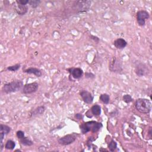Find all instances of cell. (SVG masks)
I'll use <instances>...</instances> for the list:
<instances>
[{
  "instance_id": "6da1fadb",
  "label": "cell",
  "mask_w": 152,
  "mask_h": 152,
  "mask_svg": "<svg viewBox=\"0 0 152 152\" xmlns=\"http://www.w3.org/2000/svg\"><path fill=\"white\" fill-rule=\"evenodd\" d=\"M24 84L21 80H15L4 84L2 90L5 94H10L21 91Z\"/></svg>"
},
{
  "instance_id": "7a4b0ae2",
  "label": "cell",
  "mask_w": 152,
  "mask_h": 152,
  "mask_svg": "<svg viewBox=\"0 0 152 152\" xmlns=\"http://www.w3.org/2000/svg\"><path fill=\"white\" fill-rule=\"evenodd\" d=\"M135 106L136 109L140 113L147 114L151 110V102L148 99L139 98L136 100Z\"/></svg>"
},
{
  "instance_id": "3957f363",
  "label": "cell",
  "mask_w": 152,
  "mask_h": 152,
  "mask_svg": "<svg viewBox=\"0 0 152 152\" xmlns=\"http://www.w3.org/2000/svg\"><path fill=\"white\" fill-rule=\"evenodd\" d=\"M103 126L101 122H99L95 121H90L83 123L80 126V130L83 134L87 133L89 131L93 132H96L99 131Z\"/></svg>"
},
{
  "instance_id": "277c9868",
  "label": "cell",
  "mask_w": 152,
  "mask_h": 152,
  "mask_svg": "<svg viewBox=\"0 0 152 152\" xmlns=\"http://www.w3.org/2000/svg\"><path fill=\"white\" fill-rule=\"evenodd\" d=\"M123 65L121 60L116 56H113L109 62V69L110 72L122 74L123 73Z\"/></svg>"
},
{
  "instance_id": "5b68a950",
  "label": "cell",
  "mask_w": 152,
  "mask_h": 152,
  "mask_svg": "<svg viewBox=\"0 0 152 152\" xmlns=\"http://www.w3.org/2000/svg\"><path fill=\"white\" fill-rule=\"evenodd\" d=\"M134 71L136 75L140 77L147 76L150 72V69L148 66L140 61H136L135 62Z\"/></svg>"
},
{
  "instance_id": "8992f818",
  "label": "cell",
  "mask_w": 152,
  "mask_h": 152,
  "mask_svg": "<svg viewBox=\"0 0 152 152\" xmlns=\"http://www.w3.org/2000/svg\"><path fill=\"white\" fill-rule=\"evenodd\" d=\"M91 4V1H78L76 2L75 10L77 13L86 12L89 10Z\"/></svg>"
},
{
  "instance_id": "52a82bcc",
  "label": "cell",
  "mask_w": 152,
  "mask_h": 152,
  "mask_svg": "<svg viewBox=\"0 0 152 152\" xmlns=\"http://www.w3.org/2000/svg\"><path fill=\"white\" fill-rule=\"evenodd\" d=\"M39 88V84L37 82H33L30 83L25 84L21 91L24 94H30L37 91Z\"/></svg>"
},
{
  "instance_id": "ba28073f",
  "label": "cell",
  "mask_w": 152,
  "mask_h": 152,
  "mask_svg": "<svg viewBox=\"0 0 152 152\" xmlns=\"http://www.w3.org/2000/svg\"><path fill=\"white\" fill-rule=\"evenodd\" d=\"M150 17L149 13L146 10H140L137 12V21L139 26L143 27L145 25V21Z\"/></svg>"
},
{
  "instance_id": "9c48e42d",
  "label": "cell",
  "mask_w": 152,
  "mask_h": 152,
  "mask_svg": "<svg viewBox=\"0 0 152 152\" xmlns=\"http://www.w3.org/2000/svg\"><path fill=\"white\" fill-rule=\"evenodd\" d=\"M76 136L74 134H67L64 135L58 140V142L59 144L62 145H68L73 143L76 140Z\"/></svg>"
},
{
  "instance_id": "30bf717a",
  "label": "cell",
  "mask_w": 152,
  "mask_h": 152,
  "mask_svg": "<svg viewBox=\"0 0 152 152\" xmlns=\"http://www.w3.org/2000/svg\"><path fill=\"white\" fill-rule=\"evenodd\" d=\"M67 71L69 73V76H71L73 78L77 80L82 77L83 75V71L81 68L78 67H71L67 69Z\"/></svg>"
},
{
  "instance_id": "8fae6325",
  "label": "cell",
  "mask_w": 152,
  "mask_h": 152,
  "mask_svg": "<svg viewBox=\"0 0 152 152\" xmlns=\"http://www.w3.org/2000/svg\"><path fill=\"white\" fill-rule=\"evenodd\" d=\"M80 95L83 102L87 104H91L93 102V96L87 90H83L80 91Z\"/></svg>"
},
{
  "instance_id": "7c38bea8",
  "label": "cell",
  "mask_w": 152,
  "mask_h": 152,
  "mask_svg": "<svg viewBox=\"0 0 152 152\" xmlns=\"http://www.w3.org/2000/svg\"><path fill=\"white\" fill-rule=\"evenodd\" d=\"M1 132H0V138H1V150L3 148V140L5 135H7L11 130V127L7 125L1 124L0 125Z\"/></svg>"
},
{
  "instance_id": "4fadbf2b",
  "label": "cell",
  "mask_w": 152,
  "mask_h": 152,
  "mask_svg": "<svg viewBox=\"0 0 152 152\" xmlns=\"http://www.w3.org/2000/svg\"><path fill=\"white\" fill-rule=\"evenodd\" d=\"M23 72L28 74H33L35 76H36L37 77H40L42 75V71L40 69H39L37 68H35V67L28 68L23 70Z\"/></svg>"
},
{
  "instance_id": "5bb4252c",
  "label": "cell",
  "mask_w": 152,
  "mask_h": 152,
  "mask_svg": "<svg viewBox=\"0 0 152 152\" xmlns=\"http://www.w3.org/2000/svg\"><path fill=\"white\" fill-rule=\"evenodd\" d=\"M113 44L116 49H122L126 46L127 42L124 39L118 38L113 42Z\"/></svg>"
},
{
  "instance_id": "9a60e30c",
  "label": "cell",
  "mask_w": 152,
  "mask_h": 152,
  "mask_svg": "<svg viewBox=\"0 0 152 152\" xmlns=\"http://www.w3.org/2000/svg\"><path fill=\"white\" fill-rule=\"evenodd\" d=\"M46 110V107L44 105L40 106L35 108L30 113V116H36L38 115H41L44 113L45 111Z\"/></svg>"
},
{
  "instance_id": "2e32d148",
  "label": "cell",
  "mask_w": 152,
  "mask_h": 152,
  "mask_svg": "<svg viewBox=\"0 0 152 152\" xmlns=\"http://www.w3.org/2000/svg\"><path fill=\"white\" fill-rule=\"evenodd\" d=\"M101 107L99 104H94L92 106L89 111L91 112V116H97L101 114Z\"/></svg>"
},
{
  "instance_id": "e0dca14e",
  "label": "cell",
  "mask_w": 152,
  "mask_h": 152,
  "mask_svg": "<svg viewBox=\"0 0 152 152\" xmlns=\"http://www.w3.org/2000/svg\"><path fill=\"white\" fill-rule=\"evenodd\" d=\"M27 11H28V8L27 5H21L17 4L15 8L16 12L20 15H23L26 14L27 12Z\"/></svg>"
},
{
  "instance_id": "ac0fdd59",
  "label": "cell",
  "mask_w": 152,
  "mask_h": 152,
  "mask_svg": "<svg viewBox=\"0 0 152 152\" xmlns=\"http://www.w3.org/2000/svg\"><path fill=\"white\" fill-rule=\"evenodd\" d=\"M18 140L24 146H31L33 144V141L31 140H30L28 137H24V138L20 139Z\"/></svg>"
},
{
  "instance_id": "d6986e66",
  "label": "cell",
  "mask_w": 152,
  "mask_h": 152,
  "mask_svg": "<svg viewBox=\"0 0 152 152\" xmlns=\"http://www.w3.org/2000/svg\"><path fill=\"white\" fill-rule=\"evenodd\" d=\"M15 147V142L12 140H8L7 141L5 144V148L7 150H13Z\"/></svg>"
},
{
  "instance_id": "ffe728a7",
  "label": "cell",
  "mask_w": 152,
  "mask_h": 152,
  "mask_svg": "<svg viewBox=\"0 0 152 152\" xmlns=\"http://www.w3.org/2000/svg\"><path fill=\"white\" fill-rule=\"evenodd\" d=\"M99 99L104 104H107L109 103L110 101V96L108 94L106 93H103L101 94L99 97Z\"/></svg>"
},
{
  "instance_id": "44dd1931",
  "label": "cell",
  "mask_w": 152,
  "mask_h": 152,
  "mask_svg": "<svg viewBox=\"0 0 152 152\" xmlns=\"http://www.w3.org/2000/svg\"><path fill=\"white\" fill-rule=\"evenodd\" d=\"M107 148L110 151H114L117 148V143L114 140H112L108 144Z\"/></svg>"
},
{
  "instance_id": "7402d4cb",
  "label": "cell",
  "mask_w": 152,
  "mask_h": 152,
  "mask_svg": "<svg viewBox=\"0 0 152 152\" xmlns=\"http://www.w3.org/2000/svg\"><path fill=\"white\" fill-rule=\"evenodd\" d=\"M20 66H21L20 64H16L14 65L8 66L7 68V70H8L9 71H11V72H15L20 69Z\"/></svg>"
},
{
  "instance_id": "603a6c76",
  "label": "cell",
  "mask_w": 152,
  "mask_h": 152,
  "mask_svg": "<svg viewBox=\"0 0 152 152\" xmlns=\"http://www.w3.org/2000/svg\"><path fill=\"white\" fill-rule=\"evenodd\" d=\"M40 2L41 1L40 0H29L28 4L31 8H36L39 5Z\"/></svg>"
},
{
  "instance_id": "cb8c5ba5",
  "label": "cell",
  "mask_w": 152,
  "mask_h": 152,
  "mask_svg": "<svg viewBox=\"0 0 152 152\" xmlns=\"http://www.w3.org/2000/svg\"><path fill=\"white\" fill-rule=\"evenodd\" d=\"M122 100H123L125 103H131V102H132L133 99L132 98V97H131V95L126 94H125V95L123 96V97H122Z\"/></svg>"
},
{
  "instance_id": "d4e9b609",
  "label": "cell",
  "mask_w": 152,
  "mask_h": 152,
  "mask_svg": "<svg viewBox=\"0 0 152 152\" xmlns=\"http://www.w3.org/2000/svg\"><path fill=\"white\" fill-rule=\"evenodd\" d=\"M16 136L18 138V139L20 140V139H21V138H24L25 137V134H24V132L23 131L19 130V131H17Z\"/></svg>"
},
{
  "instance_id": "484cf974",
  "label": "cell",
  "mask_w": 152,
  "mask_h": 152,
  "mask_svg": "<svg viewBox=\"0 0 152 152\" xmlns=\"http://www.w3.org/2000/svg\"><path fill=\"white\" fill-rule=\"evenodd\" d=\"M29 0H17L16 3L18 5H26L27 4H28Z\"/></svg>"
},
{
  "instance_id": "4316f807",
  "label": "cell",
  "mask_w": 152,
  "mask_h": 152,
  "mask_svg": "<svg viewBox=\"0 0 152 152\" xmlns=\"http://www.w3.org/2000/svg\"><path fill=\"white\" fill-rule=\"evenodd\" d=\"M90 39H92L96 43H98L99 42V41H100V39L98 37H97L96 36H94V35H91V34L90 36Z\"/></svg>"
},
{
  "instance_id": "83f0119b",
  "label": "cell",
  "mask_w": 152,
  "mask_h": 152,
  "mask_svg": "<svg viewBox=\"0 0 152 152\" xmlns=\"http://www.w3.org/2000/svg\"><path fill=\"white\" fill-rule=\"evenodd\" d=\"M94 77H95L94 75L91 72H87L85 73V77L86 78H94Z\"/></svg>"
},
{
  "instance_id": "f1b7e54d",
  "label": "cell",
  "mask_w": 152,
  "mask_h": 152,
  "mask_svg": "<svg viewBox=\"0 0 152 152\" xmlns=\"http://www.w3.org/2000/svg\"><path fill=\"white\" fill-rule=\"evenodd\" d=\"M75 117L77 119H78V120H81V119H82L83 118V115L81 114V113H77V114L75 115Z\"/></svg>"
},
{
  "instance_id": "f546056e",
  "label": "cell",
  "mask_w": 152,
  "mask_h": 152,
  "mask_svg": "<svg viewBox=\"0 0 152 152\" xmlns=\"http://www.w3.org/2000/svg\"><path fill=\"white\" fill-rule=\"evenodd\" d=\"M148 136L150 137V139H151V138H152V128L151 126L148 129Z\"/></svg>"
}]
</instances>
